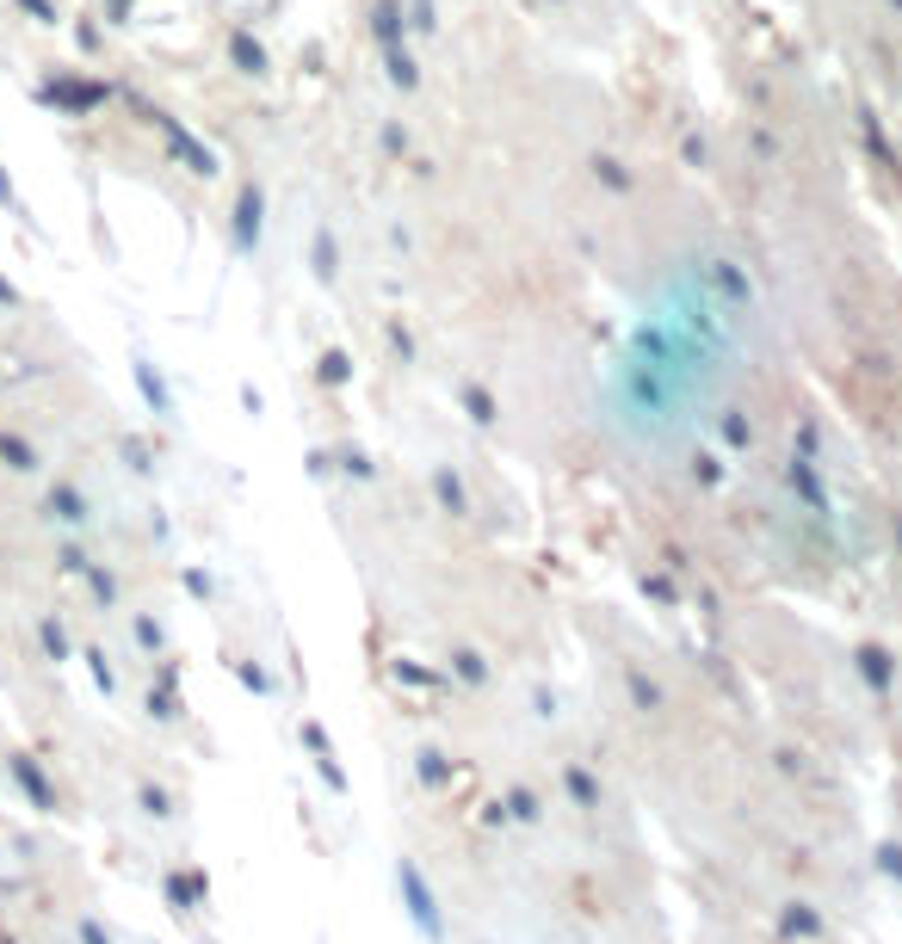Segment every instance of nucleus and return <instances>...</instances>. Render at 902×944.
Returning <instances> with one entry per match:
<instances>
[{
	"label": "nucleus",
	"mask_w": 902,
	"mask_h": 944,
	"mask_svg": "<svg viewBox=\"0 0 902 944\" xmlns=\"http://www.w3.org/2000/svg\"><path fill=\"white\" fill-rule=\"evenodd\" d=\"M0 204H13V186H7V179H0Z\"/></svg>",
	"instance_id": "f03ea898"
},
{
	"label": "nucleus",
	"mask_w": 902,
	"mask_h": 944,
	"mask_svg": "<svg viewBox=\"0 0 902 944\" xmlns=\"http://www.w3.org/2000/svg\"><path fill=\"white\" fill-rule=\"evenodd\" d=\"M260 235V198H242V247Z\"/></svg>",
	"instance_id": "f257e3e1"
}]
</instances>
